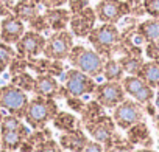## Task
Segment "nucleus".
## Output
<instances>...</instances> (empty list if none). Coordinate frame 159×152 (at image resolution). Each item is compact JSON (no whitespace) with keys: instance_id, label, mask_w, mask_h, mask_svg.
Segmentation results:
<instances>
[{"instance_id":"nucleus-25","label":"nucleus","mask_w":159,"mask_h":152,"mask_svg":"<svg viewBox=\"0 0 159 152\" xmlns=\"http://www.w3.org/2000/svg\"><path fill=\"white\" fill-rule=\"evenodd\" d=\"M117 59L120 61V64H122L125 73H128V74H137L139 70H140V67H142L143 62H145L143 57H142V54H134V53L123 54V56H120V57H117Z\"/></svg>"},{"instance_id":"nucleus-42","label":"nucleus","mask_w":159,"mask_h":152,"mask_svg":"<svg viewBox=\"0 0 159 152\" xmlns=\"http://www.w3.org/2000/svg\"><path fill=\"white\" fill-rule=\"evenodd\" d=\"M153 101H154V106H156V109H157V112H159V90L154 93V98H153Z\"/></svg>"},{"instance_id":"nucleus-35","label":"nucleus","mask_w":159,"mask_h":152,"mask_svg":"<svg viewBox=\"0 0 159 152\" xmlns=\"http://www.w3.org/2000/svg\"><path fill=\"white\" fill-rule=\"evenodd\" d=\"M145 14L150 17H159V0H142Z\"/></svg>"},{"instance_id":"nucleus-45","label":"nucleus","mask_w":159,"mask_h":152,"mask_svg":"<svg viewBox=\"0 0 159 152\" xmlns=\"http://www.w3.org/2000/svg\"><path fill=\"white\" fill-rule=\"evenodd\" d=\"M154 121H156V127H157V130H159V115L154 116Z\"/></svg>"},{"instance_id":"nucleus-48","label":"nucleus","mask_w":159,"mask_h":152,"mask_svg":"<svg viewBox=\"0 0 159 152\" xmlns=\"http://www.w3.org/2000/svg\"><path fill=\"white\" fill-rule=\"evenodd\" d=\"M105 152H114V150H112V149H106V147H105Z\"/></svg>"},{"instance_id":"nucleus-47","label":"nucleus","mask_w":159,"mask_h":152,"mask_svg":"<svg viewBox=\"0 0 159 152\" xmlns=\"http://www.w3.org/2000/svg\"><path fill=\"white\" fill-rule=\"evenodd\" d=\"M0 152H13V150H7V149H0Z\"/></svg>"},{"instance_id":"nucleus-33","label":"nucleus","mask_w":159,"mask_h":152,"mask_svg":"<svg viewBox=\"0 0 159 152\" xmlns=\"http://www.w3.org/2000/svg\"><path fill=\"white\" fill-rule=\"evenodd\" d=\"M33 152H64V150H62V147L59 146L58 141H55L53 138H50V140L44 141L42 144H39L38 147H34Z\"/></svg>"},{"instance_id":"nucleus-24","label":"nucleus","mask_w":159,"mask_h":152,"mask_svg":"<svg viewBox=\"0 0 159 152\" xmlns=\"http://www.w3.org/2000/svg\"><path fill=\"white\" fill-rule=\"evenodd\" d=\"M103 76L106 81H122L125 76V70L117 57H111L105 61L103 67Z\"/></svg>"},{"instance_id":"nucleus-15","label":"nucleus","mask_w":159,"mask_h":152,"mask_svg":"<svg viewBox=\"0 0 159 152\" xmlns=\"http://www.w3.org/2000/svg\"><path fill=\"white\" fill-rule=\"evenodd\" d=\"M25 33V23L17 19L14 14L5 16L0 22V40L10 44V45H16V42L24 36Z\"/></svg>"},{"instance_id":"nucleus-7","label":"nucleus","mask_w":159,"mask_h":152,"mask_svg":"<svg viewBox=\"0 0 159 152\" xmlns=\"http://www.w3.org/2000/svg\"><path fill=\"white\" fill-rule=\"evenodd\" d=\"M62 86L69 92L70 96H83L94 93L97 82L89 74L80 71L76 68H70L62 76Z\"/></svg>"},{"instance_id":"nucleus-31","label":"nucleus","mask_w":159,"mask_h":152,"mask_svg":"<svg viewBox=\"0 0 159 152\" xmlns=\"http://www.w3.org/2000/svg\"><path fill=\"white\" fill-rule=\"evenodd\" d=\"M8 68H10V74H11V76L19 74V73H22V71H25V70L28 68V61H27L24 56L16 54V56L13 57V61L10 62Z\"/></svg>"},{"instance_id":"nucleus-26","label":"nucleus","mask_w":159,"mask_h":152,"mask_svg":"<svg viewBox=\"0 0 159 152\" xmlns=\"http://www.w3.org/2000/svg\"><path fill=\"white\" fill-rule=\"evenodd\" d=\"M103 146L106 149H112L114 152H133L134 150V144L126 138V135L123 137L122 133H117V132H114L111 140Z\"/></svg>"},{"instance_id":"nucleus-10","label":"nucleus","mask_w":159,"mask_h":152,"mask_svg":"<svg viewBox=\"0 0 159 152\" xmlns=\"http://www.w3.org/2000/svg\"><path fill=\"white\" fill-rule=\"evenodd\" d=\"M120 82L123 86L125 93L129 95V96H133V99H136L142 106H145L147 103L153 101V98H154V89L150 87L145 81H142L139 76H136V74L123 76V79Z\"/></svg>"},{"instance_id":"nucleus-13","label":"nucleus","mask_w":159,"mask_h":152,"mask_svg":"<svg viewBox=\"0 0 159 152\" xmlns=\"http://www.w3.org/2000/svg\"><path fill=\"white\" fill-rule=\"evenodd\" d=\"M33 93L38 96H45V98H67L70 96L69 92L66 90L64 86H61L55 76L52 74H38L34 78V89Z\"/></svg>"},{"instance_id":"nucleus-17","label":"nucleus","mask_w":159,"mask_h":152,"mask_svg":"<svg viewBox=\"0 0 159 152\" xmlns=\"http://www.w3.org/2000/svg\"><path fill=\"white\" fill-rule=\"evenodd\" d=\"M88 141H89L88 135L84 133V130L81 129V126H80V127H76L73 130L62 132L58 143L67 152H83V149L88 144Z\"/></svg>"},{"instance_id":"nucleus-2","label":"nucleus","mask_w":159,"mask_h":152,"mask_svg":"<svg viewBox=\"0 0 159 152\" xmlns=\"http://www.w3.org/2000/svg\"><path fill=\"white\" fill-rule=\"evenodd\" d=\"M67 59L73 68L89 74L91 78H97V76L103 74V67L106 59L100 56L95 50L86 48L84 45H73Z\"/></svg>"},{"instance_id":"nucleus-18","label":"nucleus","mask_w":159,"mask_h":152,"mask_svg":"<svg viewBox=\"0 0 159 152\" xmlns=\"http://www.w3.org/2000/svg\"><path fill=\"white\" fill-rule=\"evenodd\" d=\"M44 17L50 27L52 31H61V30H66L69 27V22H70V10H64L62 6L61 8H47L44 13Z\"/></svg>"},{"instance_id":"nucleus-29","label":"nucleus","mask_w":159,"mask_h":152,"mask_svg":"<svg viewBox=\"0 0 159 152\" xmlns=\"http://www.w3.org/2000/svg\"><path fill=\"white\" fill-rule=\"evenodd\" d=\"M50 138H52V130L47 129V126H45V127H42V129H34V132H30L25 140H27L33 147H38L39 144H42L44 141H47V140H50Z\"/></svg>"},{"instance_id":"nucleus-3","label":"nucleus","mask_w":159,"mask_h":152,"mask_svg":"<svg viewBox=\"0 0 159 152\" xmlns=\"http://www.w3.org/2000/svg\"><path fill=\"white\" fill-rule=\"evenodd\" d=\"M58 113V104L53 98L45 96H34L28 101L27 110H25V121L33 129H42L45 127L53 116Z\"/></svg>"},{"instance_id":"nucleus-39","label":"nucleus","mask_w":159,"mask_h":152,"mask_svg":"<svg viewBox=\"0 0 159 152\" xmlns=\"http://www.w3.org/2000/svg\"><path fill=\"white\" fill-rule=\"evenodd\" d=\"M83 152H105V146L98 141H88V144L84 146Z\"/></svg>"},{"instance_id":"nucleus-19","label":"nucleus","mask_w":159,"mask_h":152,"mask_svg":"<svg viewBox=\"0 0 159 152\" xmlns=\"http://www.w3.org/2000/svg\"><path fill=\"white\" fill-rule=\"evenodd\" d=\"M126 138L134 146H143V147L153 146V138L150 135V129L145 121H139L133 124L129 129H126Z\"/></svg>"},{"instance_id":"nucleus-44","label":"nucleus","mask_w":159,"mask_h":152,"mask_svg":"<svg viewBox=\"0 0 159 152\" xmlns=\"http://www.w3.org/2000/svg\"><path fill=\"white\" fill-rule=\"evenodd\" d=\"M133 152H156V150L151 149V147H142V149H136V150H133Z\"/></svg>"},{"instance_id":"nucleus-16","label":"nucleus","mask_w":159,"mask_h":152,"mask_svg":"<svg viewBox=\"0 0 159 152\" xmlns=\"http://www.w3.org/2000/svg\"><path fill=\"white\" fill-rule=\"evenodd\" d=\"M28 133H30V130H28V127L24 123L19 127H14V129L0 130V147L14 152V150H17L20 147V144L28 137Z\"/></svg>"},{"instance_id":"nucleus-22","label":"nucleus","mask_w":159,"mask_h":152,"mask_svg":"<svg viewBox=\"0 0 159 152\" xmlns=\"http://www.w3.org/2000/svg\"><path fill=\"white\" fill-rule=\"evenodd\" d=\"M136 30L143 37L145 44L159 40V17H151V19H147V20L137 23Z\"/></svg>"},{"instance_id":"nucleus-5","label":"nucleus","mask_w":159,"mask_h":152,"mask_svg":"<svg viewBox=\"0 0 159 152\" xmlns=\"http://www.w3.org/2000/svg\"><path fill=\"white\" fill-rule=\"evenodd\" d=\"M112 120L116 121L117 127H120L122 130H126L133 124L145 120V109L136 99H126L125 98L117 107H114Z\"/></svg>"},{"instance_id":"nucleus-4","label":"nucleus","mask_w":159,"mask_h":152,"mask_svg":"<svg viewBox=\"0 0 159 152\" xmlns=\"http://www.w3.org/2000/svg\"><path fill=\"white\" fill-rule=\"evenodd\" d=\"M28 101L30 99L27 96V92L16 87L14 84H7L0 87V107L20 120L25 116Z\"/></svg>"},{"instance_id":"nucleus-41","label":"nucleus","mask_w":159,"mask_h":152,"mask_svg":"<svg viewBox=\"0 0 159 152\" xmlns=\"http://www.w3.org/2000/svg\"><path fill=\"white\" fill-rule=\"evenodd\" d=\"M125 2H126L129 6H137V5L142 3V0H125Z\"/></svg>"},{"instance_id":"nucleus-23","label":"nucleus","mask_w":159,"mask_h":152,"mask_svg":"<svg viewBox=\"0 0 159 152\" xmlns=\"http://www.w3.org/2000/svg\"><path fill=\"white\" fill-rule=\"evenodd\" d=\"M52 123H53L55 129H58L59 132H69V130H73L81 126V121L76 120L75 115H72L69 112H59V110L53 116Z\"/></svg>"},{"instance_id":"nucleus-38","label":"nucleus","mask_w":159,"mask_h":152,"mask_svg":"<svg viewBox=\"0 0 159 152\" xmlns=\"http://www.w3.org/2000/svg\"><path fill=\"white\" fill-rule=\"evenodd\" d=\"M66 3H69V0H39V5H42L45 10L47 8H61Z\"/></svg>"},{"instance_id":"nucleus-36","label":"nucleus","mask_w":159,"mask_h":152,"mask_svg":"<svg viewBox=\"0 0 159 152\" xmlns=\"http://www.w3.org/2000/svg\"><path fill=\"white\" fill-rule=\"evenodd\" d=\"M145 56L148 59H154L159 61V40H153V42H147L145 44V50H143Z\"/></svg>"},{"instance_id":"nucleus-6","label":"nucleus","mask_w":159,"mask_h":152,"mask_svg":"<svg viewBox=\"0 0 159 152\" xmlns=\"http://www.w3.org/2000/svg\"><path fill=\"white\" fill-rule=\"evenodd\" d=\"M73 47V34L67 30L53 31L50 37L45 39V47L42 54L48 59H58L64 61L69 57V53Z\"/></svg>"},{"instance_id":"nucleus-14","label":"nucleus","mask_w":159,"mask_h":152,"mask_svg":"<svg viewBox=\"0 0 159 152\" xmlns=\"http://www.w3.org/2000/svg\"><path fill=\"white\" fill-rule=\"evenodd\" d=\"M83 127L95 141L106 144L111 140L112 133L116 132V121L112 120V116H108L106 113H103L102 116H98L97 120L84 124Z\"/></svg>"},{"instance_id":"nucleus-8","label":"nucleus","mask_w":159,"mask_h":152,"mask_svg":"<svg viewBox=\"0 0 159 152\" xmlns=\"http://www.w3.org/2000/svg\"><path fill=\"white\" fill-rule=\"evenodd\" d=\"M94 11L102 23H119L123 17L129 16L131 6L125 0H98Z\"/></svg>"},{"instance_id":"nucleus-32","label":"nucleus","mask_w":159,"mask_h":152,"mask_svg":"<svg viewBox=\"0 0 159 152\" xmlns=\"http://www.w3.org/2000/svg\"><path fill=\"white\" fill-rule=\"evenodd\" d=\"M28 27H30V30H33V31H38V33H44V31H48L50 30V27H48V23H47V20H45V17H44V14H39V16H36L33 20H30L28 22Z\"/></svg>"},{"instance_id":"nucleus-20","label":"nucleus","mask_w":159,"mask_h":152,"mask_svg":"<svg viewBox=\"0 0 159 152\" xmlns=\"http://www.w3.org/2000/svg\"><path fill=\"white\" fill-rule=\"evenodd\" d=\"M13 14L22 22H30L39 16V3L36 0H19L13 6Z\"/></svg>"},{"instance_id":"nucleus-11","label":"nucleus","mask_w":159,"mask_h":152,"mask_svg":"<svg viewBox=\"0 0 159 152\" xmlns=\"http://www.w3.org/2000/svg\"><path fill=\"white\" fill-rule=\"evenodd\" d=\"M95 22H97V16H95L94 8L86 6L81 11L72 13L70 22H69L70 33L75 37H88L91 34V31L94 30Z\"/></svg>"},{"instance_id":"nucleus-46","label":"nucleus","mask_w":159,"mask_h":152,"mask_svg":"<svg viewBox=\"0 0 159 152\" xmlns=\"http://www.w3.org/2000/svg\"><path fill=\"white\" fill-rule=\"evenodd\" d=\"M3 116H5V115H3V112H2V107H0V123H2V120H3Z\"/></svg>"},{"instance_id":"nucleus-28","label":"nucleus","mask_w":159,"mask_h":152,"mask_svg":"<svg viewBox=\"0 0 159 152\" xmlns=\"http://www.w3.org/2000/svg\"><path fill=\"white\" fill-rule=\"evenodd\" d=\"M11 84H14L16 87H19V89H22L24 92L28 93V92H33V89H34V78L30 73L22 71L19 74L11 76Z\"/></svg>"},{"instance_id":"nucleus-21","label":"nucleus","mask_w":159,"mask_h":152,"mask_svg":"<svg viewBox=\"0 0 159 152\" xmlns=\"http://www.w3.org/2000/svg\"><path fill=\"white\" fill-rule=\"evenodd\" d=\"M136 76H139L150 87L159 89V61L150 59V61L143 62V65L140 67V70Z\"/></svg>"},{"instance_id":"nucleus-12","label":"nucleus","mask_w":159,"mask_h":152,"mask_svg":"<svg viewBox=\"0 0 159 152\" xmlns=\"http://www.w3.org/2000/svg\"><path fill=\"white\" fill-rule=\"evenodd\" d=\"M45 47V37L38 33V31H25L24 36L16 42V53L24 56L25 59L30 57H38L39 54H42Z\"/></svg>"},{"instance_id":"nucleus-1","label":"nucleus","mask_w":159,"mask_h":152,"mask_svg":"<svg viewBox=\"0 0 159 152\" xmlns=\"http://www.w3.org/2000/svg\"><path fill=\"white\" fill-rule=\"evenodd\" d=\"M88 40L100 56L111 59L114 57L116 48L122 40V34L116 23H102L100 27H94V30L88 36Z\"/></svg>"},{"instance_id":"nucleus-43","label":"nucleus","mask_w":159,"mask_h":152,"mask_svg":"<svg viewBox=\"0 0 159 152\" xmlns=\"http://www.w3.org/2000/svg\"><path fill=\"white\" fill-rule=\"evenodd\" d=\"M7 68H8V64H7V62H3L2 59H0V74H2Z\"/></svg>"},{"instance_id":"nucleus-40","label":"nucleus","mask_w":159,"mask_h":152,"mask_svg":"<svg viewBox=\"0 0 159 152\" xmlns=\"http://www.w3.org/2000/svg\"><path fill=\"white\" fill-rule=\"evenodd\" d=\"M143 109H145V113H148V115H150L151 118H154V116L157 115V109H156V106L153 104V101H150V103H147Z\"/></svg>"},{"instance_id":"nucleus-34","label":"nucleus","mask_w":159,"mask_h":152,"mask_svg":"<svg viewBox=\"0 0 159 152\" xmlns=\"http://www.w3.org/2000/svg\"><path fill=\"white\" fill-rule=\"evenodd\" d=\"M66 103H67L69 109H72L76 113H81L84 110V107H86V103L81 99V96H67Z\"/></svg>"},{"instance_id":"nucleus-27","label":"nucleus","mask_w":159,"mask_h":152,"mask_svg":"<svg viewBox=\"0 0 159 152\" xmlns=\"http://www.w3.org/2000/svg\"><path fill=\"white\" fill-rule=\"evenodd\" d=\"M103 113H105V107H103L100 103H97L95 99L86 103L84 110L80 113V115H81V120H80V121H81V126H84V124H88V123L97 120V118L102 116Z\"/></svg>"},{"instance_id":"nucleus-30","label":"nucleus","mask_w":159,"mask_h":152,"mask_svg":"<svg viewBox=\"0 0 159 152\" xmlns=\"http://www.w3.org/2000/svg\"><path fill=\"white\" fill-rule=\"evenodd\" d=\"M28 61V68L30 70H33V71H36L38 74H48V68H50V62H52V59H48V57H42V59H38V57H30V59H27Z\"/></svg>"},{"instance_id":"nucleus-9","label":"nucleus","mask_w":159,"mask_h":152,"mask_svg":"<svg viewBox=\"0 0 159 152\" xmlns=\"http://www.w3.org/2000/svg\"><path fill=\"white\" fill-rule=\"evenodd\" d=\"M94 99L100 103L105 109H114L125 99V90L120 81H106L103 84H97L94 90Z\"/></svg>"},{"instance_id":"nucleus-37","label":"nucleus","mask_w":159,"mask_h":152,"mask_svg":"<svg viewBox=\"0 0 159 152\" xmlns=\"http://www.w3.org/2000/svg\"><path fill=\"white\" fill-rule=\"evenodd\" d=\"M86 6H89V0H69V8L70 13H76V11H81Z\"/></svg>"}]
</instances>
